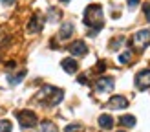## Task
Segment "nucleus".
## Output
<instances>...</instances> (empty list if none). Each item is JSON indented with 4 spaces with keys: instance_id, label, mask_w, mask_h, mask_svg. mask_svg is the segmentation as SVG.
Masks as SVG:
<instances>
[{
    "instance_id": "1",
    "label": "nucleus",
    "mask_w": 150,
    "mask_h": 132,
    "mask_svg": "<svg viewBox=\"0 0 150 132\" xmlns=\"http://www.w3.org/2000/svg\"><path fill=\"white\" fill-rule=\"evenodd\" d=\"M82 20H84V24L88 28H92V35L97 33L104 26L103 24V9H101V6H97V4L88 6L84 9V15H82Z\"/></svg>"
},
{
    "instance_id": "2",
    "label": "nucleus",
    "mask_w": 150,
    "mask_h": 132,
    "mask_svg": "<svg viewBox=\"0 0 150 132\" xmlns=\"http://www.w3.org/2000/svg\"><path fill=\"white\" fill-rule=\"evenodd\" d=\"M62 95L64 92L61 88H55V86H42V90L37 94V99H39L42 105L46 106H55L62 101Z\"/></svg>"
},
{
    "instance_id": "3",
    "label": "nucleus",
    "mask_w": 150,
    "mask_h": 132,
    "mask_svg": "<svg viewBox=\"0 0 150 132\" xmlns=\"http://www.w3.org/2000/svg\"><path fill=\"white\" fill-rule=\"evenodd\" d=\"M148 44H150V29H141L130 40V46L136 48V50H145Z\"/></svg>"
},
{
    "instance_id": "4",
    "label": "nucleus",
    "mask_w": 150,
    "mask_h": 132,
    "mask_svg": "<svg viewBox=\"0 0 150 132\" xmlns=\"http://www.w3.org/2000/svg\"><path fill=\"white\" fill-rule=\"evenodd\" d=\"M17 119L22 128H33L37 125V114L33 110H22V112H17Z\"/></svg>"
},
{
    "instance_id": "5",
    "label": "nucleus",
    "mask_w": 150,
    "mask_h": 132,
    "mask_svg": "<svg viewBox=\"0 0 150 132\" xmlns=\"http://www.w3.org/2000/svg\"><path fill=\"white\" fill-rule=\"evenodd\" d=\"M114 90V79L110 77H99L95 81V92L99 94H104V92H110Z\"/></svg>"
},
{
    "instance_id": "6",
    "label": "nucleus",
    "mask_w": 150,
    "mask_h": 132,
    "mask_svg": "<svg viewBox=\"0 0 150 132\" xmlns=\"http://www.w3.org/2000/svg\"><path fill=\"white\" fill-rule=\"evenodd\" d=\"M136 86L139 90H146L150 88V70H143L136 75Z\"/></svg>"
},
{
    "instance_id": "7",
    "label": "nucleus",
    "mask_w": 150,
    "mask_h": 132,
    "mask_svg": "<svg viewBox=\"0 0 150 132\" xmlns=\"http://www.w3.org/2000/svg\"><path fill=\"white\" fill-rule=\"evenodd\" d=\"M68 51H70L71 55H75V57H82V55H86L88 48H86V44L82 42V40H75L73 44H70Z\"/></svg>"
},
{
    "instance_id": "8",
    "label": "nucleus",
    "mask_w": 150,
    "mask_h": 132,
    "mask_svg": "<svg viewBox=\"0 0 150 132\" xmlns=\"http://www.w3.org/2000/svg\"><path fill=\"white\" fill-rule=\"evenodd\" d=\"M108 106L114 108V110H123L128 106V99L123 97V95H114L110 101H108Z\"/></svg>"
},
{
    "instance_id": "9",
    "label": "nucleus",
    "mask_w": 150,
    "mask_h": 132,
    "mask_svg": "<svg viewBox=\"0 0 150 132\" xmlns=\"http://www.w3.org/2000/svg\"><path fill=\"white\" fill-rule=\"evenodd\" d=\"M61 66H62V70L66 73H75V72L79 70V64H77L75 59H64V61L61 62Z\"/></svg>"
},
{
    "instance_id": "10",
    "label": "nucleus",
    "mask_w": 150,
    "mask_h": 132,
    "mask_svg": "<svg viewBox=\"0 0 150 132\" xmlns=\"http://www.w3.org/2000/svg\"><path fill=\"white\" fill-rule=\"evenodd\" d=\"M28 29H29L31 33H37V31H40V29H42V17H40L39 13L31 17V22H29Z\"/></svg>"
},
{
    "instance_id": "11",
    "label": "nucleus",
    "mask_w": 150,
    "mask_h": 132,
    "mask_svg": "<svg viewBox=\"0 0 150 132\" xmlns=\"http://www.w3.org/2000/svg\"><path fill=\"white\" fill-rule=\"evenodd\" d=\"M73 33V24L71 22H64L62 28H61V31H59V39L61 40H66V39H70Z\"/></svg>"
},
{
    "instance_id": "12",
    "label": "nucleus",
    "mask_w": 150,
    "mask_h": 132,
    "mask_svg": "<svg viewBox=\"0 0 150 132\" xmlns=\"http://www.w3.org/2000/svg\"><path fill=\"white\" fill-rule=\"evenodd\" d=\"M99 125H101V128L108 130V128L114 127V117L108 116V114H103V116H99Z\"/></svg>"
},
{
    "instance_id": "13",
    "label": "nucleus",
    "mask_w": 150,
    "mask_h": 132,
    "mask_svg": "<svg viewBox=\"0 0 150 132\" xmlns=\"http://www.w3.org/2000/svg\"><path fill=\"white\" fill-rule=\"evenodd\" d=\"M119 121H121V125H125V127L132 128L134 125H136V117H134V116H128V114H126V116H121V119H119Z\"/></svg>"
},
{
    "instance_id": "14",
    "label": "nucleus",
    "mask_w": 150,
    "mask_h": 132,
    "mask_svg": "<svg viewBox=\"0 0 150 132\" xmlns=\"http://www.w3.org/2000/svg\"><path fill=\"white\" fill-rule=\"evenodd\" d=\"M24 75H26V70H22V72H18V73H17V75H9V77H7V81H9L11 84H18Z\"/></svg>"
},
{
    "instance_id": "15",
    "label": "nucleus",
    "mask_w": 150,
    "mask_h": 132,
    "mask_svg": "<svg viewBox=\"0 0 150 132\" xmlns=\"http://www.w3.org/2000/svg\"><path fill=\"white\" fill-rule=\"evenodd\" d=\"M40 132H57V127L53 123H50V121H44L40 125Z\"/></svg>"
},
{
    "instance_id": "16",
    "label": "nucleus",
    "mask_w": 150,
    "mask_h": 132,
    "mask_svg": "<svg viewBox=\"0 0 150 132\" xmlns=\"http://www.w3.org/2000/svg\"><path fill=\"white\" fill-rule=\"evenodd\" d=\"M130 61H132V51H130V50L119 55V62H121V64H128Z\"/></svg>"
},
{
    "instance_id": "17",
    "label": "nucleus",
    "mask_w": 150,
    "mask_h": 132,
    "mask_svg": "<svg viewBox=\"0 0 150 132\" xmlns=\"http://www.w3.org/2000/svg\"><path fill=\"white\" fill-rule=\"evenodd\" d=\"M59 17H61V11H57L55 7H51L50 13H48V20H50V22H57Z\"/></svg>"
},
{
    "instance_id": "18",
    "label": "nucleus",
    "mask_w": 150,
    "mask_h": 132,
    "mask_svg": "<svg viewBox=\"0 0 150 132\" xmlns=\"http://www.w3.org/2000/svg\"><path fill=\"white\" fill-rule=\"evenodd\" d=\"M64 132H82V125H79V123L68 125V127H66V130H64Z\"/></svg>"
},
{
    "instance_id": "19",
    "label": "nucleus",
    "mask_w": 150,
    "mask_h": 132,
    "mask_svg": "<svg viewBox=\"0 0 150 132\" xmlns=\"http://www.w3.org/2000/svg\"><path fill=\"white\" fill-rule=\"evenodd\" d=\"M0 132H11V123L2 119V121H0Z\"/></svg>"
},
{
    "instance_id": "20",
    "label": "nucleus",
    "mask_w": 150,
    "mask_h": 132,
    "mask_svg": "<svg viewBox=\"0 0 150 132\" xmlns=\"http://www.w3.org/2000/svg\"><path fill=\"white\" fill-rule=\"evenodd\" d=\"M145 15H146V18H148V22H150V4H145Z\"/></svg>"
},
{
    "instance_id": "21",
    "label": "nucleus",
    "mask_w": 150,
    "mask_h": 132,
    "mask_svg": "<svg viewBox=\"0 0 150 132\" xmlns=\"http://www.w3.org/2000/svg\"><path fill=\"white\" fill-rule=\"evenodd\" d=\"M77 81H79L81 84H86V83H88V81H86V75H81V77H79Z\"/></svg>"
},
{
    "instance_id": "22",
    "label": "nucleus",
    "mask_w": 150,
    "mask_h": 132,
    "mask_svg": "<svg viewBox=\"0 0 150 132\" xmlns=\"http://www.w3.org/2000/svg\"><path fill=\"white\" fill-rule=\"evenodd\" d=\"M137 4H139V0H128V6L130 7H136Z\"/></svg>"
},
{
    "instance_id": "23",
    "label": "nucleus",
    "mask_w": 150,
    "mask_h": 132,
    "mask_svg": "<svg viewBox=\"0 0 150 132\" xmlns=\"http://www.w3.org/2000/svg\"><path fill=\"white\" fill-rule=\"evenodd\" d=\"M2 4H6V6H13L15 0H2Z\"/></svg>"
},
{
    "instance_id": "24",
    "label": "nucleus",
    "mask_w": 150,
    "mask_h": 132,
    "mask_svg": "<svg viewBox=\"0 0 150 132\" xmlns=\"http://www.w3.org/2000/svg\"><path fill=\"white\" fill-rule=\"evenodd\" d=\"M61 2H70V0H61Z\"/></svg>"
},
{
    "instance_id": "25",
    "label": "nucleus",
    "mask_w": 150,
    "mask_h": 132,
    "mask_svg": "<svg viewBox=\"0 0 150 132\" xmlns=\"http://www.w3.org/2000/svg\"><path fill=\"white\" fill-rule=\"evenodd\" d=\"M119 132H125V130H119Z\"/></svg>"
}]
</instances>
